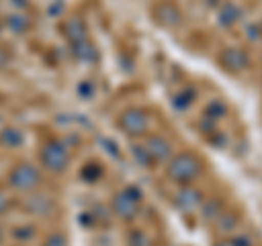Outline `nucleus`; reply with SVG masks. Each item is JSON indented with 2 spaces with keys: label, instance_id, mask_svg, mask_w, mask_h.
Instances as JSON below:
<instances>
[{
  "label": "nucleus",
  "instance_id": "f257e3e1",
  "mask_svg": "<svg viewBox=\"0 0 262 246\" xmlns=\"http://www.w3.org/2000/svg\"><path fill=\"white\" fill-rule=\"evenodd\" d=\"M203 172V163L194 153H179L168 159L166 177L177 185H190Z\"/></svg>",
  "mask_w": 262,
  "mask_h": 246
},
{
  "label": "nucleus",
  "instance_id": "f03ea898",
  "mask_svg": "<svg viewBox=\"0 0 262 246\" xmlns=\"http://www.w3.org/2000/svg\"><path fill=\"white\" fill-rule=\"evenodd\" d=\"M9 187L15 192H22V194H31L33 190H37L39 183H42V172H39L37 166H33L29 161H22V163H15L9 172Z\"/></svg>",
  "mask_w": 262,
  "mask_h": 246
},
{
  "label": "nucleus",
  "instance_id": "7ed1b4c3",
  "mask_svg": "<svg viewBox=\"0 0 262 246\" xmlns=\"http://www.w3.org/2000/svg\"><path fill=\"white\" fill-rule=\"evenodd\" d=\"M151 127V116L149 111H144L142 107H129L118 116V129L127 137H144L149 133Z\"/></svg>",
  "mask_w": 262,
  "mask_h": 246
},
{
  "label": "nucleus",
  "instance_id": "20e7f679",
  "mask_svg": "<svg viewBox=\"0 0 262 246\" xmlns=\"http://www.w3.org/2000/svg\"><path fill=\"white\" fill-rule=\"evenodd\" d=\"M39 161L48 172H66L70 166V153L66 149V144L59 142V139H51L42 146L39 151Z\"/></svg>",
  "mask_w": 262,
  "mask_h": 246
},
{
  "label": "nucleus",
  "instance_id": "39448f33",
  "mask_svg": "<svg viewBox=\"0 0 262 246\" xmlns=\"http://www.w3.org/2000/svg\"><path fill=\"white\" fill-rule=\"evenodd\" d=\"M140 201L142 194L138 187H125L122 192H118L112 201V211L116 214L120 220L125 223H131L138 216V209H140Z\"/></svg>",
  "mask_w": 262,
  "mask_h": 246
},
{
  "label": "nucleus",
  "instance_id": "423d86ee",
  "mask_svg": "<svg viewBox=\"0 0 262 246\" xmlns=\"http://www.w3.org/2000/svg\"><path fill=\"white\" fill-rule=\"evenodd\" d=\"M151 15L162 29L168 31H175L184 24V11L179 9L175 0H158L151 9Z\"/></svg>",
  "mask_w": 262,
  "mask_h": 246
},
{
  "label": "nucleus",
  "instance_id": "0eeeda50",
  "mask_svg": "<svg viewBox=\"0 0 262 246\" xmlns=\"http://www.w3.org/2000/svg\"><path fill=\"white\" fill-rule=\"evenodd\" d=\"M219 65L223 68L225 72H232V75H236V72H243L249 68V55L243 51V48H236V46H229V48H223V51L219 53L216 57Z\"/></svg>",
  "mask_w": 262,
  "mask_h": 246
},
{
  "label": "nucleus",
  "instance_id": "6e6552de",
  "mask_svg": "<svg viewBox=\"0 0 262 246\" xmlns=\"http://www.w3.org/2000/svg\"><path fill=\"white\" fill-rule=\"evenodd\" d=\"M144 149L149 151L153 163H168V159L173 157V146L162 135H149L144 139Z\"/></svg>",
  "mask_w": 262,
  "mask_h": 246
},
{
  "label": "nucleus",
  "instance_id": "1a4fd4ad",
  "mask_svg": "<svg viewBox=\"0 0 262 246\" xmlns=\"http://www.w3.org/2000/svg\"><path fill=\"white\" fill-rule=\"evenodd\" d=\"M201 205H203V194L199 190H194V187L182 185V190H179L175 196V207L179 211H184V214L201 209Z\"/></svg>",
  "mask_w": 262,
  "mask_h": 246
},
{
  "label": "nucleus",
  "instance_id": "9d476101",
  "mask_svg": "<svg viewBox=\"0 0 262 246\" xmlns=\"http://www.w3.org/2000/svg\"><path fill=\"white\" fill-rule=\"evenodd\" d=\"M61 33L70 44H77V42L88 39V27H85V22H83L81 15H70V18H66L61 22Z\"/></svg>",
  "mask_w": 262,
  "mask_h": 246
},
{
  "label": "nucleus",
  "instance_id": "9b49d317",
  "mask_svg": "<svg viewBox=\"0 0 262 246\" xmlns=\"http://www.w3.org/2000/svg\"><path fill=\"white\" fill-rule=\"evenodd\" d=\"M241 7L238 5H234V3H229V0H225V3H221L219 5V24L223 29H232L236 27V22L241 20Z\"/></svg>",
  "mask_w": 262,
  "mask_h": 246
},
{
  "label": "nucleus",
  "instance_id": "f8f14e48",
  "mask_svg": "<svg viewBox=\"0 0 262 246\" xmlns=\"http://www.w3.org/2000/svg\"><path fill=\"white\" fill-rule=\"evenodd\" d=\"M31 214H37V216H48L51 211L55 209V201L51 199V196L46 194H35L31 196V199L27 201V205H24Z\"/></svg>",
  "mask_w": 262,
  "mask_h": 246
},
{
  "label": "nucleus",
  "instance_id": "ddd939ff",
  "mask_svg": "<svg viewBox=\"0 0 262 246\" xmlns=\"http://www.w3.org/2000/svg\"><path fill=\"white\" fill-rule=\"evenodd\" d=\"M72 51H75V57L79 61H85V63H94L96 61V48L92 46L90 39H83V42H77L72 44Z\"/></svg>",
  "mask_w": 262,
  "mask_h": 246
},
{
  "label": "nucleus",
  "instance_id": "4468645a",
  "mask_svg": "<svg viewBox=\"0 0 262 246\" xmlns=\"http://www.w3.org/2000/svg\"><path fill=\"white\" fill-rule=\"evenodd\" d=\"M22 139H24L22 131L20 129H13V127L5 129L3 133H0V142H3L5 146H9V149H18V146H22Z\"/></svg>",
  "mask_w": 262,
  "mask_h": 246
},
{
  "label": "nucleus",
  "instance_id": "2eb2a0df",
  "mask_svg": "<svg viewBox=\"0 0 262 246\" xmlns=\"http://www.w3.org/2000/svg\"><path fill=\"white\" fill-rule=\"evenodd\" d=\"M194 98H196L194 89H192V87H184L182 92L173 96V105H175L177 109H188V107H190V105L194 103Z\"/></svg>",
  "mask_w": 262,
  "mask_h": 246
},
{
  "label": "nucleus",
  "instance_id": "dca6fc26",
  "mask_svg": "<svg viewBox=\"0 0 262 246\" xmlns=\"http://www.w3.org/2000/svg\"><path fill=\"white\" fill-rule=\"evenodd\" d=\"M7 27H9V31H13L15 35H22V33H27L29 29V18L27 15H22V13H13L7 18Z\"/></svg>",
  "mask_w": 262,
  "mask_h": 246
},
{
  "label": "nucleus",
  "instance_id": "f3484780",
  "mask_svg": "<svg viewBox=\"0 0 262 246\" xmlns=\"http://www.w3.org/2000/svg\"><path fill=\"white\" fill-rule=\"evenodd\" d=\"M223 214V209H221V203L214 199V201H208L206 205H201V216L208 220V223H212V220H214L216 223V218Z\"/></svg>",
  "mask_w": 262,
  "mask_h": 246
},
{
  "label": "nucleus",
  "instance_id": "a211bd4d",
  "mask_svg": "<svg viewBox=\"0 0 262 246\" xmlns=\"http://www.w3.org/2000/svg\"><path fill=\"white\" fill-rule=\"evenodd\" d=\"M225 113H227L225 103H221V101H212L210 105H206V118L219 120L221 116H225Z\"/></svg>",
  "mask_w": 262,
  "mask_h": 246
},
{
  "label": "nucleus",
  "instance_id": "6ab92c4d",
  "mask_svg": "<svg viewBox=\"0 0 262 246\" xmlns=\"http://www.w3.org/2000/svg\"><path fill=\"white\" fill-rule=\"evenodd\" d=\"M131 153L136 155V161L140 163V166H151V163H153L149 151L144 149V144H134V149H131Z\"/></svg>",
  "mask_w": 262,
  "mask_h": 246
},
{
  "label": "nucleus",
  "instance_id": "aec40b11",
  "mask_svg": "<svg viewBox=\"0 0 262 246\" xmlns=\"http://www.w3.org/2000/svg\"><path fill=\"white\" fill-rule=\"evenodd\" d=\"M129 246H151V240H149V235H146L144 231L134 229V231L129 233Z\"/></svg>",
  "mask_w": 262,
  "mask_h": 246
},
{
  "label": "nucleus",
  "instance_id": "412c9836",
  "mask_svg": "<svg viewBox=\"0 0 262 246\" xmlns=\"http://www.w3.org/2000/svg\"><path fill=\"white\" fill-rule=\"evenodd\" d=\"M236 223H238V218H236V214H221L216 218V225L221 231H229L232 227H236Z\"/></svg>",
  "mask_w": 262,
  "mask_h": 246
},
{
  "label": "nucleus",
  "instance_id": "4be33fe9",
  "mask_svg": "<svg viewBox=\"0 0 262 246\" xmlns=\"http://www.w3.org/2000/svg\"><path fill=\"white\" fill-rule=\"evenodd\" d=\"M44 246H68V240H66L61 233H53V235H48V237H46Z\"/></svg>",
  "mask_w": 262,
  "mask_h": 246
},
{
  "label": "nucleus",
  "instance_id": "5701e85b",
  "mask_svg": "<svg viewBox=\"0 0 262 246\" xmlns=\"http://www.w3.org/2000/svg\"><path fill=\"white\" fill-rule=\"evenodd\" d=\"M214 246H249L247 237H232V240H221Z\"/></svg>",
  "mask_w": 262,
  "mask_h": 246
},
{
  "label": "nucleus",
  "instance_id": "b1692460",
  "mask_svg": "<svg viewBox=\"0 0 262 246\" xmlns=\"http://www.w3.org/2000/svg\"><path fill=\"white\" fill-rule=\"evenodd\" d=\"M11 209V199L7 192H0V216H5Z\"/></svg>",
  "mask_w": 262,
  "mask_h": 246
},
{
  "label": "nucleus",
  "instance_id": "393cba45",
  "mask_svg": "<svg viewBox=\"0 0 262 246\" xmlns=\"http://www.w3.org/2000/svg\"><path fill=\"white\" fill-rule=\"evenodd\" d=\"M9 63H11V51H7V48H0V70L7 68Z\"/></svg>",
  "mask_w": 262,
  "mask_h": 246
},
{
  "label": "nucleus",
  "instance_id": "a878e982",
  "mask_svg": "<svg viewBox=\"0 0 262 246\" xmlns=\"http://www.w3.org/2000/svg\"><path fill=\"white\" fill-rule=\"evenodd\" d=\"M90 87V83H81V87H79V92L83 94V96H92V89H88Z\"/></svg>",
  "mask_w": 262,
  "mask_h": 246
},
{
  "label": "nucleus",
  "instance_id": "bb28decb",
  "mask_svg": "<svg viewBox=\"0 0 262 246\" xmlns=\"http://www.w3.org/2000/svg\"><path fill=\"white\" fill-rule=\"evenodd\" d=\"M3 31H5V22H3V18H0V35H3Z\"/></svg>",
  "mask_w": 262,
  "mask_h": 246
},
{
  "label": "nucleus",
  "instance_id": "cd10ccee",
  "mask_svg": "<svg viewBox=\"0 0 262 246\" xmlns=\"http://www.w3.org/2000/svg\"><path fill=\"white\" fill-rule=\"evenodd\" d=\"M208 3H210V5H216V7H219V5H221V0H208Z\"/></svg>",
  "mask_w": 262,
  "mask_h": 246
},
{
  "label": "nucleus",
  "instance_id": "c85d7f7f",
  "mask_svg": "<svg viewBox=\"0 0 262 246\" xmlns=\"http://www.w3.org/2000/svg\"><path fill=\"white\" fill-rule=\"evenodd\" d=\"M3 240H5V231L0 229V244H3Z\"/></svg>",
  "mask_w": 262,
  "mask_h": 246
},
{
  "label": "nucleus",
  "instance_id": "c756f323",
  "mask_svg": "<svg viewBox=\"0 0 262 246\" xmlns=\"http://www.w3.org/2000/svg\"><path fill=\"white\" fill-rule=\"evenodd\" d=\"M260 33H262V24H260Z\"/></svg>",
  "mask_w": 262,
  "mask_h": 246
}]
</instances>
